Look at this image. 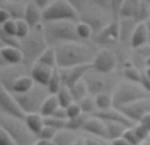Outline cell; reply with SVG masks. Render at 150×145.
Here are the masks:
<instances>
[{
    "label": "cell",
    "instance_id": "obj_1",
    "mask_svg": "<svg viewBox=\"0 0 150 145\" xmlns=\"http://www.w3.org/2000/svg\"><path fill=\"white\" fill-rule=\"evenodd\" d=\"M57 50V66L59 69L73 68V66L92 63L95 53L91 48L80 42L69 41L55 45Z\"/></svg>",
    "mask_w": 150,
    "mask_h": 145
},
{
    "label": "cell",
    "instance_id": "obj_2",
    "mask_svg": "<svg viewBox=\"0 0 150 145\" xmlns=\"http://www.w3.org/2000/svg\"><path fill=\"white\" fill-rule=\"evenodd\" d=\"M49 46V42L45 36L44 24L37 28H33L30 33L21 40V50L24 54V63L29 69L37 62L40 55Z\"/></svg>",
    "mask_w": 150,
    "mask_h": 145
},
{
    "label": "cell",
    "instance_id": "obj_3",
    "mask_svg": "<svg viewBox=\"0 0 150 145\" xmlns=\"http://www.w3.org/2000/svg\"><path fill=\"white\" fill-rule=\"evenodd\" d=\"M44 31L49 45H54V46L61 42L82 41V38L76 32V24H75V21L71 20L45 21Z\"/></svg>",
    "mask_w": 150,
    "mask_h": 145
},
{
    "label": "cell",
    "instance_id": "obj_4",
    "mask_svg": "<svg viewBox=\"0 0 150 145\" xmlns=\"http://www.w3.org/2000/svg\"><path fill=\"white\" fill-rule=\"evenodd\" d=\"M112 96H113V107L121 108L140 99L150 98V92L141 83L128 80V82L119 83L112 91Z\"/></svg>",
    "mask_w": 150,
    "mask_h": 145
},
{
    "label": "cell",
    "instance_id": "obj_5",
    "mask_svg": "<svg viewBox=\"0 0 150 145\" xmlns=\"http://www.w3.org/2000/svg\"><path fill=\"white\" fill-rule=\"evenodd\" d=\"M0 127L4 128V129L12 136L16 145L36 144L37 136L28 128L25 120L1 114L0 115Z\"/></svg>",
    "mask_w": 150,
    "mask_h": 145
},
{
    "label": "cell",
    "instance_id": "obj_6",
    "mask_svg": "<svg viewBox=\"0 0 150 145\" xmlns=\"http://www.w3.org/2000/svg\"><path fill=\"white\" fill-rule=\"evenodd\" d=\"M42 15H44V23L61 20L78 21L80 18V13L69 0H53L52 4L42 11Z\"/></svg>",
    "mask_w": 150,
    "mask_h": 145
},
{
    "label": "cell",
    "instance_id": "obj_7",
    "mask_svg": "<svg viewBox=\"0 0 150 145\" xmlns=\"http://www.w3.org/2000/svg\"><path fill=\"white\" fill-rule=\"evenodd\" d=\"M15 95L20 106L24 108V111L26 114H32V112H40L44 100L50 95V91L47 86L36 83L30 91L24 94H15Z\"/></svg>",
    "mask_w": 150,
    "mask_h": 145
},
{
    "label": "cell",
    "instance_id": "obj_8",
    "mask_svg": "<svg viewBox=\"0 0 150 145\" xmlns=\"http://www.w3.org/2000/svg\"><path fill=\"white\" fill-rule=\"evenodd\" d=\"M0 114L23 120H25L26 115H28L20 106L15 94L8 91L4 87H0Z\"/></svg>",
    "mask_w": 150,
    "mask_h": 145
},
{
    "label": "cell",
    "instance_id": "obj_9",
    "mask_svg": "<svg viewBox=\"0 0 150 145\" xmlns=\"http://www.w3.org/2000/svg\"><path fill=\"white\" fill-rule=\"evenodd\" d=\"M117 55L111 49H101L95 54L92 60V70L101 72V74H111L117 68Z\"/></svg>",
    "mask_w": 150,
    "mask_h": 145
},
{
    "label": "cell",
    "instance_id": "obj_10",
    "mask_svg": "<svg viewBox=\"0 0 150 145\" xmlns=\"http://www.w3.org/2000/svg\"><path fill=\"white\" fill-rule=\"evenodd\" d=\"M105 75L107 74H101V72H98L92 69L84 75V80L88 86L90 95L96 96L98 94L111 92V90H115V87L112 88V80L105 78Z\"/></svg>",
    "mask_w": 150,
    "mask_h": 145
},
{
    "label": "cell",
    "instance_id": "obj_11",
    "mask_svg": "<svg viewBox=\"0 0 150 145\" xmlns=\"http://www.w3.org/2000/svg\"><path fill=\"white\" fill-rule=\"evenodd\" d=\"M26 69H28V66H26L25 63H24V65L23 63H17V65L1 66V70H0V85H1V87L11 91L13 83H15L18 78L25 75L26 72H30V71H26Z\"/></svg>",
    "mask_w": 150,
    "mask_h": 145
},
{
    "label": "cell",
    "instance_id": "obj_12",
    "mask_svg": "<svg viewBox=\"0 0 150 145\" xmlns=\"http://www.w3.org/2000/svg\"><path fill=\"white\" fill-rule=\"evenodd\" d=\"M95 41L96 44L104 46L115 45L117 41H120V21L113 18L111 23H108L99 33H96Z\"/></svg>",
    "mask_w": 150,
    "mask_h": 145
},
{
    "label": "cell",
    "instance_id": "obj_13",
    "mask_svg": "<svg viewBox=\"0 0 150 145\" xmlns=\"http://www.w3.org/2000/svg\"><path fill=\"white\" fill-rule=\"evenodd\" d=\"M120 109H121L132 122L138 123L146 114L150 112V98L140 99V100H137V102H133V103L121 107Z\"/></svg>",
    "mask_w": 150,
    "mask_h": 145
},
{
    "label": "cell",
    "instance_id": "obj_14",
    "mask_svg": "<svg viewBox=\"0 0 150 145\" xmlns=\"http://www.w3.org/2000/svg\"><path fill=\"white\" fill-rule=\"evenodd\" d=\"M92 69V63H83V65H78L73 66V68H65V69H59L61 75H62V80L63 85L71 87L74 86L76 82L82 80L84 78V75Z\"/></svg>",
    "mask_w": 150,
    "mask_h": 145
},
{
    "label": "cell",
    "instance_id": "obj_15",
    "mask_svg": "<svg viewBox=\"0 0 150 145\" xmlns=\"http://www.w3.org/2000/svg\"><path fill=\"white\" fill-rule=\"evenodd\" d=\"M92 115L105 120V122L120 123V124H124V125H127V127H133V125L136 124V123L132 122L121 109L116 108V107H109V108H107V109H98V111H95Z\"/></svg>",
    "mask_w": 150,
    "mask_h": 145
},
{
    "label": "cell",
    "instance_id": "obj_16",
    "mask_svg": "<svg viewBox=\"0 0 150 145\" xmlns=\"http://www.w3.org/2000/svg\"><path fill=\"white\" fill-rule=\"evenodd\" d=\"M83 131L86 133H91V135L99 136V137H103L105 140L107 139V123L105 120L100 119V117L95 116V115H91L87 117L84 125H83Z\"/></svg>",
    "mask_w": 150,
    "mask_h": 145
},
{
    "label": "cell",
    "instance_id": "obj_17",
    "mask_svg": "<svg viewBox=\"0 0 150 145\" xmlns=\"http://www.w3.org/2000/svg\"><path fill=\"white\" fill-rule=\"evenodd\" d=\"M0 55H1V60H3L1 66L24 63V54H23L21 48L4 46V45H1V48H0Z\"/></svg>",
    "mask_w": 150,
    "mask_h": 145
},
{
    "label": "cell",
    "instance_id": "obj_18",
    "mask_svg": "<svg viewBox=\"0 0 150 145\" xmlns=\"http://www.w3.org/2000/svg\"><path fill=\"white\" fill-rule=\"evenodd\" d=\"M53 70L54 68H50V66H46L41 62H36L30 69H29V74L32 75V78L34 79V82L38 83V85L42 86H47L50 78H52Z\"/></svg>",
    "mask_w": 150,
    "mask_h": 145
},
{
    "label": "cell",
    "instance_id": "obj_19",
    "mask_svg": "<svg viewBox=\"0 0 150 145\" xmlns=\"http://www.w3.org/2000/svg\"><path fill=\"white\" fill-rule=\"evenodd\" d=\"M129 44L133 49H140V48L149 45V33H148V26H146L145 23H138L136 25Z\"/></svg>",
    "mask_w": 150,
    "mask_h": 145
},
{
    "label": "cell",
    "instance_id": "obj_20",
    "mask_svg": "<svg viewBox=\"0 0 150 145\" xmlns=\"http://www.w3.org/2000/svg\"><path fill=\"white\" fill-rule=\"evenodd\" d=\"M25 20L29 23V25L33 28L42 25L44 24V15L42 9L36 4V3H28L25 5Z\"/></svg>",
    "mask_w": 150,
    "mask_h": 145
},
{
    "label": "cell",
    "instance_id": "obj_21",
    "mask_svg": "<svg viewBox=\"0 0 150 145\" xmlns=\"http://www.w3.org/2000/svg\"><path fill=\"white\" fill-rule=\"evenodd\" d=\"M79 137L76 135V131L70 129V128H62V129L57 131L54 139H53V144L55 145H71L75 144Z\"/></svg>",
    "mask_w": 150,
    "mask_h": 145
},
{
    "label": "cell",
    "instance_id": "obj_22",
    "mask_svg": "<svg viewBox=\"0 0 150 145\" xmlns=\"http://www.w3.org/2000/svg\"><path fill=\"white\" fill-rule=\"evenodd\" d=\"M137 21L134 18H128V17H120V41L122 44L125 42H130V37L133 34Z\"/></svg>",
    "mask_w": 150,
    "mask_h": 145
},
{
    "label": "cell",
    "instance_id": "obj_23",
    "mask_svg": "<svg viewBox=\"0 0 150 145\" xmlns=\"http://www.w3.org/2000/svg\"><path fill=\"white\" fill-rule=\"evenodd\" d=\"M34 85H36V82H34V79L32 78V75L25 74V75H23V77H20L15 83H13L11 92H13V94L28 92V91H30L32 88L34 87Z\"/></svg>",
    "mask_w": 150,
    "mask_h": 145
},
{
    "label": "cell",
    "instance_id": "obj_24",
    "mask_svg": "<svg viewBox=\"0 0 150 145\" xmlns=\"http://www.w3.org/2000/svg\"><path fill=\"white\" fill-rule=\"evenodd\" d=\"M25 123L29 129H30L34 135H37L45 125V116L41 112H32V114L26 115Z\"/></svg>",
    "mask_w": 150,
    "mask_h": 145
},
{
    "label": "cell",
    "instance_id": "obj_25",
    "mask_svg": "<svg viewBox=\"0 0 150 145\" xmlns=\"http://www.w3.org/2000/svg\"><path fill=\"white\" fill-rule=\"evenodd\" d=\"M141 0H124L119 9V18L120 17H128L134 18L137 15L138 7H140Z\"/></svg>",
    "mask_w": 150,
    "mask_h": 145
},
{
    "label": "cell",
    "instance_id": "obj_26",
    "mask_svg": "<svg viewBox=\"0 0 150 145\" xmlns=\"http://www.w3.org/2000/svg\"><path fill=\"white\" fill-rule=\"evenodd\" d=\"M1 7L7 8L12 15V18H25V7L21 4V1H11V0H5L1 3Z\"/></svg>",
    "mask_w": 150,
    "mask_h": 145
},
{
    "label": "cell",
    "instance_id": "obj_27",
    "mask_svg": "<svg viewBox=\"0 0 150 145\" xmlns=\"http://www.w3.org/2000/svg\"><path fill=\"white\" fill-rule=\"evenodd\" d=\"M58 107H59V100H58L57 94H50L44 100L40 112H41L44 116H50V115H53V112H54Z\"/></svg>",
    "mask_w": 150,
    "mask_h": 145
},
{
    "label": "cell",
    "instance_id": "obj_28",
    "mask_svg": "<svg viewBox=\"0 0 150 145\" xmlns=\"http://www.w3.org/2000/svg\"><path fill=\"white\" fill-rule=\"evenodd\" d=\"M37 62H41L46 66H50V68H58L57 66V50H55L54 45H53V46L49 45L47 49L40 55Z\"/></svg>",
    "mask_w": 150,
    "mask_h": 145
},
{
    "label": "cell",
    "instance_id": "obj_29",
    "mask_svg": "<svg viewBox=\"0 0 150 145\" xmlns=\"http://www.w3.org/2000/svg\"><path fill=\"white\" fill-rule=\"evenodd\" d=\"M107 123V139L111 143L112 140L120 137V136L124 135L125 129L129 127L124 124H120V123H113V122H105Z\"/></svg>",
    "mask_w": 150,
    "mask_h": 145
},
{
    "label": "cell",
    "instance_id": "obj_30",
    "mask_svg": "<svg viewBox=\"0 0 150 145\" xmlns=\"http://www.w3.org/2000/svg\"><path fill=\"white\" fill-rule=\"evenodd\" d=\"M70 90H71V94H73L75 102L82 100L83 98H86V96L90 94V91H88V86H87V83H86L84 78H83L82 80H79V82H76L74 86H71Z\"/></svg>",
    "mask_w": 150,
    "mask_h": 145
},
{
    "label": "cell",
    "instance_id": "obj_31",
    "mask_svg": "<svg viewBox=\"0 0 150 145\" xmlns=\"http://www.w3.org/2000/svg\"><path fill=\"white\" fill-rule=\"evenodd\" d=\"M62 86H63V80H62V75H61V70L59 68H54L52 78H50L49 83H47V88H49L50 94H57Z\"/></svg>",
    "mask_w": 150,
    "mask_h": 145
},
{
    "label": "cell",
    "instance_id": "obj_32",
    "mask_svg": "<svg viewBox=\"0 0 150 145\" xmlns=\"http://www.w3.org/2000/svg\"><path fill=\"white\" fill-rule=\"evenodd\" d=\"M80 20L86 21V23H88L91 26H92L93 34L99 33V32H100L101 29L107 25V24H104L103 17H100V16H98V15H93V13H87V15H83V17L80 18Z\"/></svg>",
    "mask_w": 150,
    "mask_h": 145
},
{
    "label": "cell",
    "instance_id": "obj_33",
    "mask_svg": "<svg viewBox=\"0 0 150 145\" xmlns=\"http://www.w3.org/2000/svg\"><path fill=\"white\" fill-rule=\"evenodd\" d=\"M57 96H58V100H59V106L63 107V108H67L71 103H74V96L71 94V90L70 87L63 85L61 87V90L57 92Z\"/></svg>",
    "mask_w": 150,
    "mask_h": 145
},
{
    "label": "cell",
    "instance_id": "obj_34",
    "mask_svg": "<svg viewBox=\"0 0 150 145\" xmlns=\"http://www.w3.org/2000/svg\"><path fill=\"white\" fill-rule=\"evenodd\" d=\"M93 95L91 96H86V98H83L82 100H79L78 103H79L80 108H82L83 114H87V115H92L95 111H98V104H96V99L92 98Z\"/></svg>",
    "mask_w": 150,
    "mask_h": 145
},
{
    "label": "cell",
    "instance_id": "obj_35",
    "mask_svg": "<svg viewBox=\"0 0 150 145\" xmlns=\"http://www.w3.org/2000/svg\"><path fill=\"white\" fill-rule=\"evenodd\" d=\"M98 109H107L109 107H113V96L112 92H101L95 96Z\"/></svg>",
    "mask_w": 150,
    "mask_h": 145
},
{
    "label": "cell",
    "instance_id": "obj_36",
    "mask_svg": "<svg viewBox=\"0 0 150 145\" xmlns=\"http://www.w3.org/2000/svg\"><path fill=\"white\" fill-rule=\"evenodd\" d=\"M149 18H150V4L146 0H141L134 20L137 21V23H145Z\"/></svg>",
    "mask_w": 150,
    "mask_h": 145
},
{
    "label": "cell",
    "instance_id": "obj_37",
    "mask_svg": "<svg viewBox=\"0 0 150 145\" xmlns=\"http://www.w3.org/2000/svg\"><path fill=\"white\" fill-rule=\"evenodd\" d=\"M107 141L108 140H105V139H103V137H99V136L88 133V135H86V136L79 135V137H78L75 144H82V145H93L95 144L96 145V144H105Z\"/></svg>",
    "mask_w": 150,
    "mask_h": 145
},
{
    "label": "cell",
    "instance_id": "obj_38",
    "mask_svg": "<svg viewBox=\"0 0 150 145\" xmlns=\"http://www.w3.org/2000/svg\"><path fill=\"white\" fill-rule=\"evenodd\" d=\"M76 32H78V34H79V37L82 40L91 38V37H92V34H93L92 26H91L88 23L83 21V20H80L79 23L76 24Z\"/></svg>",
    "mask_w": 150,
    "mask_h": 145
},
{
    "label": "cell",
    "instance_id": "obj_39",
    "mask_svg": "<svg viewBox=\"0 0 150 145\" xmlns=\"http://www.w3.org/2000/svg\"><path fill=\"white\" fill-rule=\"evenodd\" d=\"M142 74H144V71L137 69V66H128L127 69H124V77L127 78L128 80H132V82L141 83Z\"/></svg>",
    "mask_w": 150,
    "mask_h": 145
},
{
    "label": "cell",
    "instance_id": "obj_40",
    "mask_svg": "<svg viewBox=\"0 0 150 145\" xmlns=\"http://www.w3.org/2000/svg\"><path fill=\"white\" fill-rule=\"evenodd\" d=\"M0 42L4 46H16L21 48V40L17 36H12V34H7L4 32L0 31Z\"/></svg>",
    "mask_w": 150,
    "mask_h": 145
},
{
    "label": "cell",
    "instance_id": "obj_41",
    "mask_svg": "<svg viewBox=\"0 0 150 145\" xmlns=\"http://www.w3.org/2000/svg\"><path fill=\"white\" fill-rule=\"evenodd\" d=\"M87 114H82L76 117H71V119H67V124H66V128H70V129L74 131H79L83 129V125H84L86 120H87Z\"/></svg>",
    "mask_w": 150,
    "mask_h": 145
},
{
    "label": "cell",
    "instance_id": "obj_42",
    "mask_svg": "<svg viewBox=\"0 0 150 145\" xmlns=\"http://www.w3.org/2000/svg\"><path fill=\"white\" fill-rule=\"evenodd\" d=\"M32 31V26L29 25V23L25 18H18L17 20V31H16V36L20 40L25 38Z\"/></svg>",
    "mask_w": 150,
    "mask_h": 145
},
{
    "label": "cell",
    "instance_id": "obj_43",
    "mask_svg": "<svg viewBox=\"0 0 150 145\" xmlns=\"http://www.w3.org/2000/svg\"><path fill=\"white\" fill-rule=\"evenodd\" d=\"M45 124L59 131L62 128H66L67 119H61V117H55V116H45Z\"/></svg>",
    "mask_w": 150,
    "mask_h": 145
},
{
    "label": "cell",
    "instance_id": "obj_44",
    "mask_svg": "<svg viewBox=\"0 0 150 145\" xmlns=\"http://www.w3.org/2000/svg\"><path fill=\"white\" fill-rule=\"evenodd\" d=\"M55 133H57V129L53 127H50V125H44V128H42L41 131H40L38 133H37V139H45V140H50L53 141V139H54Z\"/></svg>",
    "mask_w": 150,
    "mask_h": 145
},
{
    "label": "cell",
    "instance_id": "obj_45",
    "mask_svg": "<svg viewBox=\"0 0 150 145\" xmlns=\"http://www.w3.org/2000/svg\"><path fill=\"white\" fill-rule=\"evenodd\" d=\"M0 31L4 32V33H7V34L16 36V31H17V20H16V18H11V20L3 23Z\"/></svg>",
    "mask_w": 150,
    "mask_h": 145
},
{
    "label": "cell",
    "instance_id": "obj_46",
    "mask_svg": "<svg viewBox=\"0 0 150 145\" xmlns=\"http://www.w3.org/2000/svg\"><path fill=\"white\" fill-rule=\"evenodd\" d=\"M133 129H134L136 135H137V137L140 139L141 143H144V141L150 136V131L144 124H141V123H138V124L136 123V124L133 125Z\"/></svg>",
    "mask_w": 150,
    "mask_h": 145
},
{
    "label": "cell",
    "instance_id": "obj_47",
    "mask_svg": "<svg viewBox=\"0 0 150 145\" xmlns=\"http://www.w3.org/2000/svg\"><path fill=\"white\" fill-rule=\"evenodd\" d=\"M124 136L125 139L128 140V143H129L130 145H134V144H141V141H140V139L137 137V135H136V132H134V129H133V127H129V128H127L125 129V132H124Z\"/></svg>",
    "mask_w": 150,
    "mask_h": 145
},
{
    "label": "cell",
    "instance_id": "obj_48",
    "mask_svg": "<svg viewBox=\"0 0 150 145\" xmlns=\"http://www.w3.org/2000/svg\"><path fill=\"white\" fill-rule=\"evenodd\" d=\"M66 111H67V117L69 119H71V117H76V116H79V115L83 114V111H82V108H80V106H79L78 102L71 103L70 106L66 108Z\"/></svg>",
    "mask_w": 150,
    "mask_h": 145
},
{
    "label": "cell",
    "instance_id": "obj_49",
    "mask_svg": "<svg viewBox=\"0 0 150 145\" xmlns=\"http://www.w3.org/2000/svg\"><path fill=\"white\" fill-rule=\"evenodd\" d=\"M0 144H3V145H16L13 137L1 127H0Z\"/></svg>",
    "mask_w": 150,
    "mask_h": 145
},
{
    "label": "cell",
    "instance_id": "obj_50",
    "mask_svg": "<svg viewBox=\"0 0 150 145\" xmlns=\"http://www.w3.org/2000/svg\"><path fill=\"white\" fill-rule=\"evenodd\" d=\"M111 1L112 0H91V3L93 5L101 8V9H105V11H111Z\"/></svg>",
    "mask_w": 150,
    "mask_h": 145
},
{
    "label": "cell",
    "instance_id": "obj_51",
    "mask_svg": "<svg viewBox=\"0 0 150 145\" xmlns=\"http://www.w3.org/2000/svg\"><path fill=\"white\" fill-rule=\"evenodd\" d=\"M69 1L71 3V4L74 5V8L78 11V12H82L83 9L86 8V4H87L88 0H69Z\"/></svg>",
    "mask_w": 150,
    "mask_h": 145
},
{
    "label": "cell",
    "instance_id": "obj_52",
    "mask_svg": "<svg viewBox=\"0 0 150 145\" xmlns=\"http://www.w3.org/2000/svg\"><path fill=\"white\" fill-rule=\"evenodd\" d=\"M12 18V15H11V12L7 9V8L1 7V9H0V24L5 23V21L11 20Z\"/></svg>",
    "mask_w": 150,
    "mask_h": 145
},
{
    "label": "cell",
    "instance_id": "obj_53",
    "mask_svg": "<svg viewBox=\"0 0 150 145\" xmlns=\"http://www.w3.org/2000/svg\"><path fill=\"white\" fill-rule=\"evenodd\" d=\"M34 3H36V4L38 5V7L41 8L42 11H44L45 8H47L50 4H52L53 0H34Z\"/></svg>",
    "mask_w": 150,
    "mask_h": 145
},
{
    "label": "cell",
    "instance_id": "obj_54",
    "mask_svg": "<svg viewBox=\"0 0 150 145\" xmlns=\"http://www.w3.org/2000/svg\"><path fill=\"white\" fill-rule=\"evenodd\" d=\"M141 85L144 86V87L146 88V90L150 92V78L146 75V72L144 71V74H142V79H141Z\"/></svg>",
    "mask_w": 150,
    "mask_h": 145
},
{
    "label": "cell",
    "instance_id": "obj_55",
    "mask_svg": "<svg viewBox=\"0 0 150 145\" xmlns=\"http://www.w3.org/2000/svg\"><path fill=\"white\" fill-rule=\"evenodd\" d=\"M138 123H141V124H144V125H145V127H146V128H148V129L150 131V112H149V114H146L145 116H144L142 119H141Z\"/></svg>",
    "mask_w": 150,
    "mask_h": 145
},
{
    "label": "cell",
    "instance_id": "obj_56",
    "mask_svg": "<svg viewBox=\"0 0 150 145\" xmlns=\"http://www.w3.org/2000/svg\"><path fill=\"white\" fill-rule=\"evenodd\" d=\"M112 144H115V145H120V144H124V145H128L129 143H128V140L124 137V136H120V137H117V139H115V140H112L111 141Z\"/></svg>",
    "mask_w": 150,
    "mask_h": 145
},
{
    "label": "cell",
    "instance_id": "obj_57",
    "mask_svg": "<svg viewBox=\"0 0 150 145\" xmlns=\"http://www.w3.org/2000/svg\"><path fill=\"white\" fill-rule=\"evenodd\" d=\"M145 24H146V26H148V33H149V45H150V18H149V20H146V21H145Z\"/></svg>",
    "mask_w": 150,
    "mask_h": 145
},
{
    "label": "cell",
    "instance_id": "obj_58",
    "mask_svg": "<svg viewBox=\"0 0 150 145\" xmlns=\"http://www.w3.org/2000/svg\"><path fill=\"white\" fill-rule=\"evenodd\" d=\"M145 65H146V66H150V55H148V57H146V60H145Z\"/></svg>",
    "mask_w": 150,
    "mask_h": 145
},
{
    "label": "cell",
    "instance_id": "obj_59",
    "mask_svg": "<svg viewBox=\"0 0 150 145\" xmlns=\"http://www.w3.org/2000/svg\"><path fill=\"white\" fill-rule=\"evenodd\" d=\"M145 72H146V75L150 78V66H146V69H145Z\"/></svg>",
    "mask_w": 150,
    "mask_h": 145
},
{
    "label": "cell",
    "instance_id": "obj_60",
    "mask_svg": "<svg viewBox=\"0 0 150 145\" xmlns=\"http://www.w3.org/2000/svg\"><path fill=\"white\" fill-rule=\"evenodd\" d=\"M140 53H141V55H144V57H146V55H150V45H149V53H148V52H146V53L140 52ZM145 60H146V58H145Z\"/></svg>",
    "mask_w": 150,
    "mask_h": 145
},
{
    "label": "cell",
    "instance_id": "obj_61",
    "mask_svg": "<svg viewBox=\"0 0 150 145\" xmlns=\"http://www.w3.org/2000/svg\"><path fill=\"white\" fill-rule=\"evenodd\" d=\"M11 1H23V0H11Z\"/></svg>",
    "mask_w": 150,
    "mask_h": 145
},
{
    "label": "cell",
    "instance_id": "obj_62",
    "mask_svg": "<svg viewBox=\"0 0 150 145\" xmlns=\"http://www.w3.org/2000/svg\"><path fill=\"white\" fill-rule=\"evenodd\" d=\"M146 1H148V3H149V4H150V0H146Z\"/></svg>",
    "mask_w": 150,
    "mask_h": 145
}]
</instances>
